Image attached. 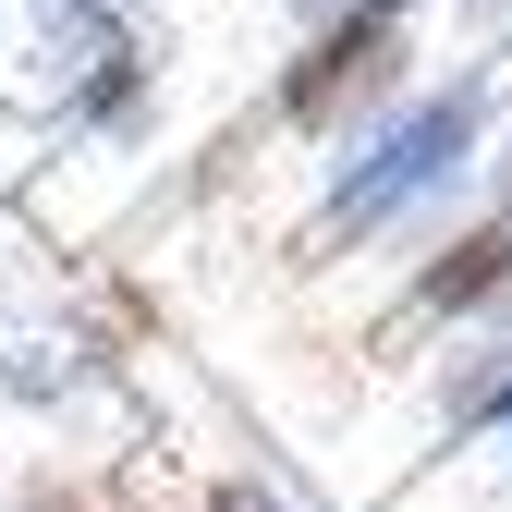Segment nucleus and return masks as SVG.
<instances>
[{
  "instance_id": "nucleus-1",
  "label": "nucleus",
  "mask_w": 512,
  "mask_h": 512,
  "mask_svg": "<svg viewBox=\"0 0 512 512\" xmlns=\"http://www.w3.org/2000/svg\"><path fill=\"white\" fill-rule=\"evenodd\" d=\"M403 13H342V25H305V49L281 61L269 86V122H293V135H354V122L403 86Z\"/></svg>"
},
{
  "instance_id": "nucleus-2",
  "label": "nucleus",
  "mask_w": 512,
  "mask_h": 512,
  "mask_svg": "<svg viewBox=\"0 0 512 512\" xmlns=\"http://www.w3.org/2000/svg\"><path fill=\"white\" fill-rule=\"evenodd\" d=\"M476 147V86H452V98H415L391 135H378L366 159H342V183H330V220H391L403 196H427L439 171H452Z\"/></svg>"
},
{
  "instance_id": "nucleus-3",
  "label": "nucleus",
  "mask_w": 512,
  "mask_h": 512,
  "mask_svg": "<svg viewBox=\"0 0 512 512\" xmlns=\"http://www.w3.org/2000/svg\"><path fill=\"white\" fill-rule=\"evenodd\" d=\"M500 281H512V220H488V232H464L452 256H439V269H427V305H476Z\"/></svg>"
}]
</instances>
